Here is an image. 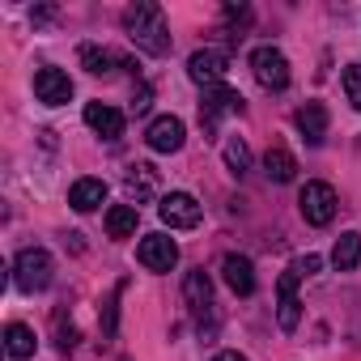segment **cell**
<instances>
[{"label":"cell","mask_w":361,"mask_h":361,"mask_svg":"<svg viewBox=\"0 0 361 361\" xmlns=\"http://www.w3.org/2000/svg\"><path fill=\"white\" fill-rule=\"evenodd\" d=\"M123 35H128L140 51H149V56H166V51H170L166 13H161V5H149V0L123 9Z\"/></svg>","instance_id":"6da1fadb"},{"label":"cell","mask_w":361,"mask_h":361,"mask_svg":"<svg viewBox=\"0 0 361 361\" xmlns=\"http://www.w3.org/2000/svg\"><path fill=\"white\" fill-rule=\"evenodd\" d=\"M51 276H56V259H51V251H43V247H26V251L13 259V285H18L22 293H43V289L51 285Z\"/></svg>","instance_id":"7a4b0ae2"},{"label":"cell","mask_w":361,"mask_h":361,"mask_svg":"<svg viewBox=\"0 0 361 361\" xmlns=\"http://www.w3.org/2000/svg\"><path fill=\"white\" fill-rule=\"evenodd\" d=\"M226 115H243V94L230 90V85H209V90H204V102H200V123H204V132L213 136Z\"/></svg>","instance_id":"3957f363"},{"label":"cell","mask_w":361,"mask_h":361,"mask_svg":"<svg viewBox=\"0 0 361 361\" xmlns=\"http://www.w3.org/2000/svg\"><path fill=\"white\" fill-rule=\"evenodd\" d=\"M298 209H302V217H306L310 226H331V217H336V209H340L336 188H331V183H306L302 196H298Z\"/></svg>","instance_id":"277c9868"},{"label":"cell","mask_w":361,"mask_h":361,"mask_svg":"<svg viewBox=\"0 0 361 361\" xmlns=\"http://www.w3.org/2000/svg\"><path fill=\"white\" fill-rule=\"evenodd\" d=\"M251 73L264 90H285L289 85V60L281 47H255L251 51Z\"/></svg>","instance_id":"5b68a950"},{"label":"cell","mask_w":361,"mask_h":361,"mask_svg":"<svg viewBox=\"0 0 361 361\" xmlns=\"http://www.w3.org/2000/svg\"><path fill=\"white\" fill-rule=\"evenodd\" d=\"M157 217H161L170 230H196V226H200V204H196V196H188V192H170V196L157 200Z\"/></svg>","instance_id":"8992f818"},{"label":"cell","mask_w":361,"mask_h":361,"mask_svg":"<svg viewBox=\"0 0 361 361\" xmlns=\"http://www.w3.org/2000/svg\"><path fill=\"white\" fill-rule=\"evenodd\" d=\"M298 281H302V272H298V268H285V272H281V281H276V323H281V331H293V327L302 323Z\"/></svg>","instance_id":"52a82bcc"},{"label":"cell","mask_w":361,"mask_h":361,"mask_svg":"<svg viewBox=\"0 0 361 361\" xmlns=\"http://www.w3.org/2000/svg\"><path fill=\"white\" fill-rule=\"evenodd\" d=\"M230 73V56L221 51V47H204V51H196L192 60H188V77L196 81V85H221V77Z\"/></svg>","instance_id":"ba28073f"},{"label":"cell","mask_w":361,"mask_h":361,"mask_svg":"<svg viewBox=\"0 0 361 361\" xmlns=\"http://www.w3.org/2000/svg\"><path fill=\"white\" fill-rule=\"evenodd\" d=\"M136 259H140L149 272H170V268L178 264V247H174V238H166V234H145L140 247H136Z\"/></svg>","instance_id":"9c48e42d"},{"label":"cell","mask_w":361,"mask_h":361,"mask_svg":"<svg viewBox=\"0 0 361 361\" xmlns=\"http://www.w3.org/2000/svg\"><path fill=\"white\" fill-rule=\"evenodd\" d=\"M183 302H188V310H192V319H196V323L213 319V281H209V272H204V268L188 272V281H183Z\"/></svg>","instance_id":"30bf717a"},{"label":"cell","mask_w":361,"mask_h":361,"mask_svg":"<svg viewBox=\"0 0 361 361\" xmlns=\"http://www.w3.org/2000/svg\"><path fill=\"white\" fill-rule=\"evenodd\" d=\"M183 136H188V128H183V119H178V115H161L145 132V140H149L153 153H178V149H183Z\"/></svg>","instance_id":"8fae6325"},{"label":"cell","mask_w":361,"mask_h":361,"mask_svg":"<svg viewBox=\"0 0 361 361\" xmlns=\"http://www.w3.org/2000/svg\"><path fill=\"white\" fill-rule=\"evenodd\" d=\"M35 94H39V102H47V106H64V102L73 98V81H68L64 68H39V73H35Z\"/></svg>","instance_id":"7c38bea8"},{"label":"cell","mask_w":361,"mask_h":361,"mask_svg":"<svg viewBox=\"0 0 361 361\" xmlns=\"http://www.w3.org/2000/svg\"><path fill=\"white\" fill-rule=\"evenodd\" d=\"M221 276H226V285H230L238 298H251V293H255V268H251L247 255H226V259H221Z\"/></svg>","instance_id":"4fadbf2b"},{"label":"cell","mask_w":361,"mask_h":361,"mask_svg":"<svg viewBox=\"0 0 361 361\" xmlns=\"http://www.w3.org/2000/svg\"><path fill=\"white\" fill-rule=\"evenodd\" d=\"M85 123H90L102 140H119V136H123V115H119L115 106H106V102H90V106H85Z\"/></svg>","instance_id":"5bb4252c"},{"label":"cell","mask_w":361,"mask_h":361,"mask_svg":"<svg viewBox=\"0 0 361 361\" xmlns=\"http://www.w3.org/2000/svg\"><path fill=\"white\" fill-rule=\"evenodd\" d=\"M68 204L77 213H94L98 204H106V183L102 178H77V183L68 188Z\"/></svg>","instance_id":"9a60e30c"},{"label":"cell","mask_w":361,"mask_h":361,"mask_svg":"<svg viewBox=\"0 0 361 361\" xmlns=\"http://www.w3.org/2000/svg\"><path fill=\"white\" fill-rule=\"evenodd\" d=\"M298 132H302L306 145H323V136H327V106L323 102H306L298 111Z\"/></svg>","instance_id":"2e32d148"},{"label":"cell","mask_w":361,"mask_h":361,"mask_svg":"<svg viewBox=\"0 0 361 361\" xmlns=\"http://www.w3.org/2000/svg\"><path fill=\"white\" fill-rule=\"evenodd\" d=\"M331 264H336V272H353V268L361 264V234H357V230H348V234L336 238V247H331Z\"/></svg>","instance_id":"e0dca14e"},{"label":"cell","mask_w":361,"mask_h":361,"mask_svg":"<svg viewBox=\"0 0 361 361\" xmlns=\"http://www.w3.org/2000/svg\"><path fill=\"white\" fill-rule=\"evenodd\" d=\"M264 174L272 178V183H293V174H298V161H293V153L289 149H268L264 153Z\"/></svg>","instance_id":"ac0fdd59"},{"label":"cell","mask_w":361,"mask_h":361,"mask_svg":"<svg viewBox=\"0 0 361 361\" xmlns=\"http://www.w3.org/2000/svg\"><path fill=\"white\" fill-rule=\"evenodd\" d=\"M136 221H140L136 204H111L106 209V234L111 238H132L136 234Z\"/></svg>","instance_id":"d6986e66"},{"label":"cell","mask_w":361,"mask_h":361,"mask_svg":"<svg viewBox=\"0 0 361 361\" xmlns=\"http://www.w3.org/2000/svg\"><path fill=\"white\" fill-rule=\"evenodd\" d=\"M35 331L26 327V323H9L5 327V353L13 357V361H26V357H35Z\"/></svg>","instance_id":"ffe728a7"},{"label":"cell","mask_w":361,"mask_h":361,"mask_svg":"<svg viewBox=\"0 0 361 361\" xmlns=\"http://www.w3.org/2000/svg\"><path fill=\"white\" fill-rule=\"evenodd\" d=\"M153 188H157V170H153V166H145V161L128 166V196H132V200H149Z\"/></svg>","instance_id":"44dd1931"},{"label":"cell","mask_w":361,"mask_h":361,"mask_svg":"<svg viewBox=\"0 0 361 361\" xmlns=\"http://www.w3.org/2000/svg\"><path fill=\"white\" fill-rule=\"evenodd\" d=\"M81 64H85L94 77H111V73H115V64H119V56H115V51H106V47L85 43V47H81Z\"/></svg>","instance_id":"7402d4cb"},{"label":"cell","mask_w":361,"mask_h":361,"mask_svg":"<svg viewBox=\"0 0 361 361\" xmlns=\"http://www.w3.org/2000/svg\"><path fill=\"white\" fill-rule=\"evenodd\" d=\"M226 166H230L238 178L251 170V149H247V140H243V136H230V140H226Z\"/></svg>","instance_id":"603a6c76"},{"label":"cell","mask_w":361,"mask_h":361,"mask_svg":"<svg viewBox=\"0 0 361 361\" xmlns=\"http://www.w3.org/2000/svg\"><path fill=\"white\" fill-rule=\"evenodd\" d=\"M344 94H348V102L361 111V64H348V68H344Z\"/></svg>","instance_id":"cb8c5ba5"},{"label":"cell","mask_w":361,"mask_h":361,"mask_svg":"<svg viewBox=\"0 0 361 361\" xmlns=\"http://www.w3.org/2000/svg\"><path fill=\"white\" fill-rule=\"evenodd\" d=\"M119 293H123V285H119V289L106 298V306H102V331H106V336H115V302H119Z\"/></svg>","instance_id":"d4e9b609"},{"label":"cell","mask_w":361,"mask_h":361,"mask_svg":"<svg viewBox=\"0 0 361 361\" xmlns=\"http://www.w3.org/2000/svg\"><path fill=\"white\" fill-rule=\"evenodd\" d=\"M293 268H298V272H302V276H314V272H319V268H323V259H319V255H302V259H298V264H293Z\"/></svg>","instance_id":"484cf974"},{"label":"cell","mask_w":361,"mask_h":361,"mask_svg":"<svg viewBox=\"0 0 361 361\" xmlns=\"http://www.w3.org/2000/svg\"><path fill=\"white\" fill-rule=\"evenodd\" d=\"M132 111H136V115H140V111H149V85H140V90H136V102H132Z\"/></svg>","instance_id":"4316f807"},{"label":"cell","mask_w":361,"mask_h":361,"mask_svg":"<svg viewBox=\"0 0 361 361\" xmlns=\"http://www.w3.org/2000/svg\"><path fill=\"white\" fill-rule=\"evenodd\" d=\"M213 361H247V357H243V353H234V348H226V353H217Z\"/></svg>","instance_id":"83f0119b"}]
</instances>
